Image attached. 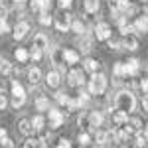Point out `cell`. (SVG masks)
Returning a JSON list of instances; mask_svg holds the SVG:
<instances>
[{
	"label": "cell",
	"instance_id": "4dcf8cb0",
	"mask_svg": "<svg viewBox=\"0 0 148 148\" xmlns=\"http://www.w3.org/2000/svg\"><path fill=\"white\" fill-rule=\"evenodd\" d=\"M89 95H91V93L83 91V87L79 89V93H77V103H79V107H81V105H87V101H89Z\"/></svg>",
	"mask_w": 148,
	"mask_h": 148
},
{
	"label": "cell",
	"instance_id": "5bb4252c",
	"mask_svg": "<svg viewBox=\"0 0 148 148\" xmlns=\"http://www.w3.org/2000/svg\"><path fill=\"white\" fill-rule=\"evenodd\" d=\"M113 123L116 126H123L128 123V113L126 111H121V109H114L113 111Z\"/></svg>",
	"mask_w": 148,
	"mask_h": 148
},
{
	"label": "cell",
	"instance_id": "4316f807",
	"mask_svg": "<svg viewBox=\"0 0 148 148\" xmlns=\"http://www.w3.org/2000/svg\"><path fill=\"white\" fill-rule=\"evenodd\" d=\"M32 125H34V130H42L46 126V119L42 114H36L34 119H32Z\"/></svg>",
	"mask_w": 148,
	"mask_h": 148
},
{
	"label": "cell",
	"instance_id": "5b68a950",
	"mask_svg": "<svg viewBox=\"0 0 148 148\" xmlns=\"http://www.w3.org/2000/svg\"><path fill=\"white\" fill-rule=\"evenodd\" d=\"M47 119H49V126H51V128H59V126L63 125V121H65L63 113L57 111V109H49V111H47Z\"/></svg>",
	"mask_w": 148,
	"mask_h": 148
},
{
	"label": "cell",
	"instance_id": "f35d334b",
	"mask_svg": "<svg viewBox=\"0 0 148 148\" xmlns=\"http://www.w3.org/2000/svg\"><path fill=\"white\" fill-rule=\"evenodd\" d=\"M71 4H73V0H57V6H59L61 10H69Z\"/></svg>",
	"mask_w": 148,
	"mask_h": 148
},
{
	"label": "cell",
	"instance_id": "8992f818",
	"mask_svg": "<svg viewBox=\"0 0 148 148\" xmlns=\"http://www.w3.org/2000/svg\"><path fill=\"white\" fill-rule=\"evenodd\" d=\"M71 16L69 14H59L56 20H53V24H56V28L59 30V32H67V30H71Z\"/></svg>",
	"mask_w": 148,
	"mask_h": 148
},
{
	"label": "cell",
	"instance_id": "603a6c76",
	"mask_svg": "<svg viewBox=\"0 0 148 148\" xmlns=\"http://www.w3.org/2000/svg\"><path fill=\"white\" fill-rule=\"evenodd\" d=\"M30 8H32V12H38V14H42V12H47V8H46V0H32V2H30Z\"/></svg>",
	"mask_w": 148,
	"mask_h": 148
},
{
	"label": "cell",
	"instance_id": "ac0fdd59",
	"mask_svg": "<svg viewBox=\"0 0 148 148\" xmlns=\"http://www.w3.org/2000/svg\"><path fill=\"white\" fill-rule=\"evenodd\" d=\"M40 79H42V71H40V67H30L28 69V81H30L32 85H38Z\"/></svg>",
	"mask_w": 148,
	"mask_h": 148
},
{
	"label": "cell",
	"instance_id": "4fadbf2b",
	"mask_svg": "<svg viewBox=\"0 0 148 148\" xmlns=\"http://www.w3.org/2000/svg\"><path fill=\"white\" fill-rule=\"evenodd\" d=\"M83 69H85L87 73L95 75V73H99V69H101V63H99L97 59H93V57H87V59L83 61Z\"/></svg>",
	"mask_w": 148,
	"mask_h": 148
},
{
	"label": "cell",
	"instance_id": "d4e9b609",
	"mask_svg": "<svg viewBox=\"0 0 148 148\" xmlns=\"http://www.w3.org/2000/svg\"><path fill=\"white\" fill-rule=\"evenodd\" d=\"M71 32H75L77 36H83L85 34V22H81L79 18L71 22Z\"/></svg>",
	"mask_w": 148,
	"mask_h": 148
},
{
	"label": "cell",
	"instance_id": "f1b7e54d",
	"mask_svg": "<svg viewBox=\"0 0 148 148\" xmlns=\"http://www.w3.org/2000/svg\"><path fill=\"white\" fill-rule=\"evenodd\" d=\"M14 57H16V59H18L20 63H24V61H26V59L30 57V53H28V51H26L24 47H18V49L14 51Z\"/></svg>",
	"mask_w": 148,
	"mask_h": 148
},
{
	"label": "cell",
	"instance_id": "277c9868",
	"mask_svg": "<svg viewBox=\"0 0 148 148\" xmlns=\"http://www.w3.org/2000/svg\"><path fill=\"white\" fill-rule=\"evenodd\" d=\"M85 83V75L81 69H71L67 73V85L69 87H83Z\"/></svg>",
	"mask_w": 148,
	"mask_h": 148
},
{
	"label": "cell",
	"instance_id": "8d00e7d4",
	"mask_svg": "<svg viewBox=\"0 0 148 148\" xmlns=\"http://www.w3.org/2000/svg\"><path fill=\"white\" fill-rule=\"evenodd\" d=\"M77 125H83V126H89V114L87 113H81L79 114V119H77Z\"/></svg>",
	"mask_w": 148,
	"mask_h": 148
},
{
	"label": "cell",
	"instance_id": "f6af8a7d",
	"mask_svg": "<svg viewBox=\"0 0 148 148\" xmlns=\"http://www.w3.org/2000/svg\"><path fill=\"white\" fill-rule=\"evenodd\" d=\"M140 107H142V111L148 114V97H142V101H140Z\"/></svg>",
	"mask_w": 148,
	"mask_h": 148
},
{
	"label": "cell",
	"instance_id": "d6986e66",
	"mask_svg": "<svg viewBox=\"0 0 148 148\" xmlns=\"http://www.w3.org/2000/svg\"><path fill=\"white\" fill-rule=\"evenodd\" d=\"M77 46L81 47V53H89V51H91L93 42H91V38H87V36L83 34V36H81V40L77 42Z\"/></svg>",
	"mask_w": 148,
	"mask_h": 148
},
{
	"label": "cell",
	"instance_id": "74e56055",
	"mask_svg": "<svg viewBox=\"0 0 148 148\" xmlns=\"http://www.w3.org/2000/svg\"><path fill=\"white\" fill-rule=\"evenodd\" d=\"M6 32H10V26L6 22V18H0V36H4Z\"/></svg>",
	"mask_w": 148,
	"mask_h": 148
},
{
	"label": "cell",
	"instance_id": "ab89813d",
	"mask_svg": "<svg viewBox=\"0 0 148 148\" xmlns=\"http://www.w3.org/2000/svg\"><path fill=\"white\" fill-rule=\"evenodd\" d=\"M107 46H109V49H114V51H116V49H123V42H114V40H109V44H107Z\"/></svg>",
	"mask_w": 148,
	"mask_h": 148
},
{
	"label": "cell",
	"instance_id": "7c38bea8",
	"mask_svg": "<svg viewBox=\"0 0 148 148\" xmlns=\"http://www.w3.org/2000/svg\"><path fill=\"white\" fill-rule=\"evenodd\" d=\"M125 71H126V75L134 77L138 71H140V59H136V57H130V59L125 63Z\"/></svg>",
	"mask_w": 148,
	"mask_h": 148
},
{
	"label": "cell",
	"instance_id": "60d3db41",
	"mask_svg": "<svg viewBox=\"0 0 148 148\" xmlns=\"http://www.w3.org/2000/svg\"><path fill=\"white\" fill-rule=\"evenodd\" d=\"M128 125L134 126V130H140V128H142V121H140V119H130Z\"/></svg>",
	"mask_w": 148,
	"mask_h": 148
},
{
	"label": "cell",
	"instance_id": "52a82bcc",
	"mask_svg": "<svg viewBox=\"0 0 148 148\" xmlns=\"http://www.w3.org/2000/svg\"><path fill=\"white\" fill-rule=\"evenodd\" d=\"M28 32H30V22L22 20V22H18V24H16V28H14L12 36H14V40L18 42V40H24V38L28 36Z\"/></svg>",
	"mask_w": 148,
	"mask_h": 148
},
{
	"label": "cell",
	"instance_id": "d6a6232c",
	"mask_svg": "<svg viewBox=\"0 0 148 148\" xmlns=\"http://www.w3.org/2000/svg\"><path fill=\"white\" fill-rule=\"evenodd\" d=\"M51 22H53V18L49 16V12H42V14H40V24H42V26H49Z\"/></svg>",
	"mask_w": 148,
	"mask_h": 148
},
{
	"label": "cell",
	"instance_id": "d590c367",
	"mask_svg": "<svg viewBox=\"0 0 148 148\" xmlns=\"http://www.w3.org/2000/svg\"><path fill=\"white\" fill-rule=\"evenodd\" d=\"M24 103H26V97H12V107L14 109H20Z\"/></svg>",
	"mask_w": 148,
	"mask_h": 148
},
{
	"label": "cell",
	"instance_id": "7a4b0ae2",
	"mask_svg": "<svg viewBox=\"0 0 148 148\" xmlns=\"http://www.w3.org/2000/svg\"><path fill=\"white\" fill-rule=\"evenodd\" d=\"M105 91H107V77L103 75L101 71L91 75V79H89V93L91 95H103Z\"/></svg>",
	"mask_w": 148,
	"mask_h": 148
},
{
	"label": "cell",
	"instance_id": "83f0119b",
	"mask_svg": "<svg viewBox=\"0 0 148 148\" xmlns=\"http://www.w3.org/2000/svg\"><path fill=\"white\" fill-rule=\"evenodd\" d=\"M56 101L59 103V105H63V107H69L71 99H69V95H65L63 91H57V93H56Z\"/></svg>",
	"mask_w": 148,
	"mask_h": 148
},
{
	"label": "cell",
	"instance_id": "7bdbcfd3",
	"mask_svg": "<svg viewBox=\"0 0 148 148\" xmlns=\"http://www.w3.org/2000/svg\"><path fill=\"white\" fill-rule=\"evenodd\" d=\"M57 148H71V142H69L67 138H59V144Z\"/></svg>",
	"mask_w": 148,
	"mask_h": 148
},
{
	"label": "cell",
	"instance_id": "e575fe53",
	"mask_svg": "<svg viewBox=\"0 0 148 148\" xmlns=\"http://www.w3.org/2000/svg\"><path fill=\"white\" fill-rule=\"evenodd\" d=\"M134 144H136L138 148H142V146H144V144H146V136H144L142 132H138L136 136H134Z\"/></svg>",
	"mask_w": 148,
	"mask_h": 148
},
{
	"label": "cell",
	"instance_id": "cb8c5ba5",
	"mask_svg": "<svg viewBox=\"0 0 148 148\" xmlns=\"http://www.w3.org/2000/svg\"><path fill=\"white\" fill-rule=\"evenodd\" d=\"M10 89H12V95H14V97H26V91H24L22 83H18L16 79L10 83Z\"/></svg>",
	"mask_w": 148,
	"mask_h": 148
},
{
	"label": "cell",
	"instance_id": "b9f144b4",
	"mask_svg": "<svg viewBox=\"0 0 148 148\" xmlns=\"http://www.w3.org/2000/svg\"><path fill=\"white\" fill-rule=\"evenodd\" d=\"M6 105H8V101H6L4 91H2V87H0V111H4V109H6Z\"/></svg>",
	"mask_w": 148,
	"mask_h": 148
},
{
	"label": "cell",
	"instance_id": "c3c4849f",
	"mask_svg": "<svg viewBox=\"0 0 148 148\" xmlns=\"http://www.w3.org/2000/svg\"><path fill=\"white\" fill-rule=\"evenodd\" d=\"M22 148H30V146H28V144H26V146H22Z\"/></svg>",
	"mask_w": 148,
	"mask_h": 148
},
{
	"label": "cell",
	"instance_id": "484cf974",
	"mask_svg": "<svg viewBox=\"0 0 148 148\" xmlns=\"http://www.w3.org/2000/svg\"><path fill=\"white\" fill-rule=\"evenodd\" d=\"M113 73H114V77H125V75H126L125 63H123V61H116V63L113 65Z\"/></svg>",
	"mask_w": 148,
	"mask_h": 148
},
{
	"label": "cell",
	"instance_id": "6da1fadb",
	"mask_svg": "<svg viewBox=\"0 0 148 148\" xmlns=\"http://www.w3.org/2000/svg\"><path fill=\"white\" fill-rule=\"evenodd\" d=\"M114 109H121V111H126L130 114L132 111H136V97L132 91H121L116 97H114Z\"/></svg>",
	"mask_w": 148,
	"mask_h": 148
},
{
	"label": "cell",
	"instance_id": "3957f363",
	"mask_svg": "<svg viewBox=\"0 0 148 148\" xmlns=\"http://www.w3.org/2000/svg\"><path fill=\"white\" fill-rule=\"evenodd\" d=\"M95 38H97L99 42H109V40H111V26L107 22L95 24Z\"/></svg>",
	"mask_w": 148,
	"mask_h": 148
},
{
	"label": "cell",
	"instance_id": "9a60e30c",
	"mask_svg": "<svg viewBox=\"0 0 148 148\" xmlns=\"http://www.w3.org/2000/svg\"><path fill=\"white\" fill-rule=\"evenodd\" d=\"M18 130L22 132L24 136H30V134L34 132V125H32V121H28V119H20V121H18Z\"/></svg>",
	"mask_w": 148,
	"mask_h": 148
},
{
	"label": "cell",
	"instance_id": "9c48e42d",
	"mask_svg": "<svg viewBox=\"0 0 148 148\" xmlns=\"http://www.w3.org/2000/svg\"><path fill=\"white\" fill-rule=\"evenodd\" d=\"M46 83H47V87H51V89H57V87H59V83H61V73H59L57 69H51V71H47Z\"/></svg>",
	"mask_w": 148,
	"mask_h": 148
},
{
	"label": "cell",
	"instance_id": "8fae6325",
	"mask_svg": "<svg viewBox=\"0 0 148 148\" xmlns=\"http://www.w3.org/2000/svg\"><path fill=\"white\" fill-rule=\"evenodd\" d=\"M32 47H38V49H42V51H46L47 47H49V40H47L46 34H36L34 40H32Z\"/></svg>",
	"mask_w": 148,
	"mask_h": 148
},
{
	"label": "cell",
	"instance_id": "f546056e",
	"mask_svg": "<svg viewBox=\"0 0 148 148\" xmlns=\"http://www.w3.org/2000/svg\"><path fill=\"white\" fill-rule=\"evenodd\" d=\"M0 73L2 75H10L12 73V63L6 59H0Z\"/></svg>",
	"mask_w": 148,
	"mask_h": 148
},
{
	"label": "cell",
	"instance_id": "7dc6e473",
	"mask_svg": "<svg viewBox=\"0 0 148 148\" xmlns=\"http://www.w3.org/2000/svg\"><path fill=\"white\" fill-rule=\"evenodd\" d=\"M144 136L148 138V123H146V125H144Z\"/></svg>",
	"mask_w": 148,
	"mask_h": 148
},
{
	"label": "cell",
	"instance_id": "ee69618b",
	"mask_svg": "<svg viewBox=\"0 0 148 148\" xmlns=\"http://www.w3.org/2000/svg\"><path fill=\"white\" fill-rule=\"evenodd\" d=\"M6 140H8V132H6V128H0V146H2Z\"/></svg>",
	"mask_w": 148,
	"mask_h": 148
},
{
	"label": "cell",
	"instance_id": "30bf717a",
	"mask_svg": "<svg viewBox=\"0 0 148 148\" xmlns=\"http://www.w3.org/2000/svg\"><path fill=\"white\" fill-rule=\"evenodd\" d=\"M61 56H63V61H65L67 65H75V63H79V59H81L79 51H75V49H69V47L61 51Z\"/></svg>",
	"mask_w": 148,
	"mask_h": 148
},
{
	"label": "cell",
	"instance_id": "bcb514c9",
	"mask_svg": "<svg viewBox=\"0 0 148 148\" xmlns=\"http://www.w3.org/2000/svg\"><path fill=\"white\" fill-rule=\"evenodd\" d=\"M24 2H26V0H14V4H18V6H22Z\"/></svg>",
	"mask_w": 148,
	"mask_h": 148
},
{
	"label": "cell",
	"instance_id": "ba28073f",
	"mask_svg": "<svg viewBox=\"0 0 148 148\" xmlns=\"http://www.w3.org/2000/svg\"><path fill=\"white\" fill-rule=\"evenodd\" d=\"M101 126H103V114L99 111H91L89 113V128L93 132H97Z\"/></svg>",
	"mask_w": 148,
	"mask_h": 148
},
{
	"label": "cell",
	"instance_id": "7402d4cb",
	"mask_svg": "<svg viewBox=\"0 0 148 148\" xmlns=\"http://www.w3.org/2000/svg\"><path fill=\"white\" fill-rule=\"evenodd\" d=\"M34 105H36V109H38V111H49V109H51V107H49V99L44 97V95H40V97L36 99Z\"/></svg>",
	"mask_w": 148,
	"mask_h": 148
},
{
	"label": "cell",
	"instance_id": "1f68e13d",
	"mask_svg": "<svg viewBox=\"0 0 148 148\" xmlns=\"http://www.w3.org/2000/svg\"><path fill=\"white\" fill-rule=\"evenodd\" d=\"M77 142H79L81 146H87V144H91V134H89V132H79V136H77Z\"/></svg>",
	"mask_w": 148,
	"mask_h": 148
},
{
	"label": "cell",
	"instance_id": "44dd1931",
	"mask_svg": "<svg viewBox=\"0 0 148 148\" xmlns=\"http://www.w3.org/2000/svg\"><path fill=\"white\" fill-rule=\"evenodd\" d=\"M83 6H85V12H87V14H95V12H99L101 2H99V0H85Z\"/></svg>",
	"mask_w": 148,
	"mask_h": 148
},
{
	"label": "cell",
	"instance_id": "2e32d148",
	"mask_svg": "<svg viewBox=\"0 0 148 148\" xmlns=\"http://www.w3.org/2000/svg\"><path fill=\"white\" fill-rule=\"evenodd\" d=\"M123 46H125V49H128V51H134V49H138V38H136L134 34L125 36V40H123Z\"/></svg>",
	"mask_w": 148,
	"mask_h": 148
},
{
	"label": "cell",
	"instance_id": "681fc988",
	"mask_svg": "<svg viewBox=\"0 0 148 148\" xmlns=\"http://www.w3.org/2000/svg\"><path fill=\"white\" fill-rule=\"evenodd\" d=\"M40 148H46V146H40Z\"/></svg>",
	"mask_w": 148,
	"mask_h": 148
},
{
	"label": "cell",
	"instance_id": "ffe728a7",
	"mask_svg": "<svg viewBox=\"0 0 148 148\" xmlns=\"http://www.w3.org/2000/svg\"><path fill=\"white\" fill-rule=\"evenodd\" d=\"M132 26H134L136 32H148V16H138Z\"/></svg>",
	"mask_w": 148,
	"mask_h": 148
},
{
	"label": "cell",
	"instance_id": "e0dca14e",
	"mask_svg": "<svg viewBox=\"0 0 148 148\" xmlns=\"http://www.w3.org/2000/svg\"><path fill=\"white\" fill-rule=\"evenodd\" d=\"M111 136H113V132H111V130H103V128H99V130L95 132V140H97V144H99V146H103V144H105Z\"/></svg>",
	"mask_w": 148,
	"mask_h": 148
},
{
	"label": "cell",
	"instance_id": "836d02e7",
	"mask_svg": "<svg viewBox=\"0 0 148 148\" xmlns=\"http://www.w3.org/2000/svg\"><path fill=\"white\" fill-rule=\"evenodd\" d=\"M42 56H44V51H42V49H38V47H32V51H30V57H32L34 61H40V59H42Z\"/></svg>",
	"mask_w": 148,
	"mask_h": 148
}]
</instances>
